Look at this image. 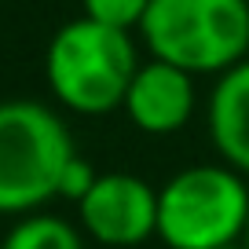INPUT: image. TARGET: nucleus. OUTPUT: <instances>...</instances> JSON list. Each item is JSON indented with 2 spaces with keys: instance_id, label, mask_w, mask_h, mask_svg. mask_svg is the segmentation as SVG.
Returning a JSON list of instances; mask_svg holds the SVG:
<instances>
[{
  "instance_id": "obj_1",
  "label": "nucleus",
  "mask_w": 249,
  "mask_h": 249,
  "mask_svg": "<svg viewBox=\"0 0 249 249\" xmlns=\"http://www.w3.org/2000/svg\"><path fill=\"white\" fill-rule=\"evenodd\" d=\"M140 62V48L128 30H114L81 15L52 33L44 52V81L59 107L85 117H103L121 110Z\"/></svg>"
},
{
  "instance_id": "obj_2",
  "label": "nucleus",
  "mask_w": 249,
  "mask_h": 249,
  "mask_svg": "<svg viewBox=\"0 0 249 249\" xmlns=\"http://www.w3.org/2000/svg\"><path fill=\"white\" fill-rule=\"evenodd\" d=\"M136 33L150 59L220 77L249 55V0H150Z\"/></svg>"
},
{
  "instance_id": "obj_3",
  "label": "nucleus",
  "mask_w": 249,
  "mask_h": 249,
  "mask_svg": "<svg viewBox=\"0 0 249 249\" xmlns=\"http://www.w3.org/2000/svg\"><path fill=\"white\" fill-rule=\"evenodd\" d=\"M73 136L52 107L37 99L0 103V213L26 216L59 198Z\"/></svg>"
},
{
  "instance_id": "obj_4",
  "label": "nucleus",
  "mask_w": 249,
  "mask_h": 249,
  "mask_svg": "<svg viewBox=\"0 0 249 249\" xmlns=\"http://www.w3.org/2000/svg\"><path fill=\"white\" fill-rule=\"evenodd\" d=\"M249 183L224 161L187 165L158 187V242L165 249H224L242 242Z\"/></svg>"
},
{
  "instance_id": "obj_5",
  "label": "nucleus",
  "mask_w": 249,
  "mask_h": 249,
  "mask_svg": "<svg viewBox=\"0 0 249 249\" xmlns=\"http://www.w3.org/2000/svg\"><path fill=\"white\" fill-rule=\"evenodd\" d=\"M81 231L107 249H136L158 238V187L136 172H99L77 202Z\"/></svg>"
},
{
  "instance_id": "obj_6",
  "label": "nucleus",
  "mask_w": 249,
  "mask_h": 249,
  "mask_svg": "<svg viewBox=\"0 0 249 249\" xmlns=\"http://www.w3.org/2000/svg\"><path fill=\"white\" fill-rule=\"evenodd\" d=\"M195 73L161 59H143L124 92V117L143 136H176L183 132L198 110Z\"/></svg>"
},
{
  "instance_id": "obj_7",
  "label": "nucleus",
  "mask_w": 249,
  "mask_h": 249,
  "mask_svg": "<svg viewBox=\"0 0 249 249\" xmlns=\"http://www.w3.org/2000/svg\"><path fill=\"white\" fill-rule=\"evenodd\" d=\"M205 128L216 158L249 179V55L216 77L205 99Z\"/></svg>"
},
{
  "instance_id": "obj_8",
  "label": "nucleus",
  "mask_w": 249,
  "mask_h": 249,
  "mask_svg": "<svg viewBox=\"0 0 249 249\" xmlns=\"http://www.w3.org/2000/svg\"><path fill=\"white\" fill-rule=\"evenodd\" d=\"M0 249H85L81 231L52 213H26L0 238Z\"/></svg>"
},
{
  "instance_id": "obj_9",
  "label": "nucleus",
  "mask_w": 249,
  "mask_h": 249,
  "mask_svg": "<svg viewBox=\"0 0 249 249\" xmlns=\"http://www.w3.org/2000/svg\"><path fill=\"white\" fill-rule=\"evenodd\" d=\"M81 15L95 18V22L103 26H114V30H128L136 33L143 22V15H147L150 0H81Z\"/></svg>"
},
{
  "instance_id": "obj_10",
  "label": "nucleus",
  "mask_w": 249,
  "mask_h": 249,
  "mask_svg": "<svg viewBox=\"0 0 249 249\" xmlns=\"http://www.w3.org/2000/svg\"><path fill=\"white\" fill-rule=\"evenodd\" d=\"M95 176H99V172H95V165L88 161V158L73 154L70 161H66V169H62V179H59V198H66V202L77 205L81 198L92 191Z\"/></svg>"
},
{
  "instance_id": "obj_11",
  "label": "nucleus",
  "mask_w": 249,
  "mask_h": 249,
  "mask_svg": "<svg viewBox=\"0 0 249 249\" xmlns=\"http://www.w3.org/2000/svg\"><path fill=\"white\" fill-rule=\"evenodd\" d=\"M242 246L249 249V220H246V231H242Z\"/></svg>"
},
{
  "instance_id": "obj_12",
  "label": "nucleus",
  "mask_w": 249,
  "mask_h": 249,
  "mask_svg": "<svg viewBox=\"0 0 249 249\" xmlns=\"http://www.w3.org/2000/svg\"><path fill=\"white\" fill-rule=\"evenodd\" d=\"M224 249H246V246H242V242H234V246H224Z\"/></svg>"
}]
</instances>
